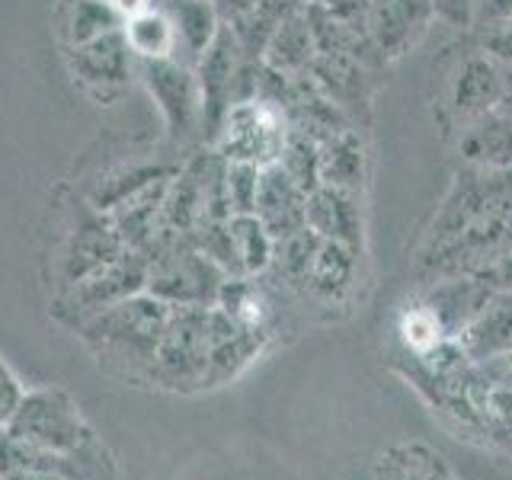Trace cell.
Returning <instances> with one entry per match:
<instances>
[{"mask_svg": "<svg viewBox=\"0 0 512 480\" xmlns=\"http://www.w3.org/2000/svg\"><path fill=\"white\" fill-rule=\"evenodd\" d=\"M170 311L173 308L167 301L154 298L151 292H141L84 320L77 333L112 375L151 381L154 356Z\"/></svg>", "mask_w": 512, "mask_h": 480, "instance_id": "cell-1", "label": "cell"}, {"mask_svg": "<svg viewBox=\"0 0 512 480\" xmlns=\"http://www.w3.org/2000/svg\"><path fill=\"white\" fill-rule=\"evenodd\" d=\"M4 432L13 442L39 448V452L87 461L90 468L100 474L103 468H112V461L106 458V448L96 439L87 416L80 413L77 400L64 388H55V384L26 391L20 410H16V416L7 423Z\"/></svg>", "mask_w": 512, "mask_h": 480, "instance_id": "cell-2", "label": "cell"}, {"mask_svg": "<svg viewBox=\"0 0 512 480\" xmlns=\"http://www.w3.org/2000/svg\"><path fill=\"white\" fill-rule=\"evenodd\" d=\"M224 279L228 272L183 234L148 256V292L170 308H212Z\"/></svg>", "mask_w": 512, "mask_h": 480, "instance_id": "cell-3", "label": "cell"}, {"mask_svg": "<svg viewBox=\"0 0 512 480\" xmlns=\"http://www.w3.org/2000/svg\"><path fill=\"white\" fill-rule=\"evenodd\" d=\"M256 71L260 61L244 55L234 32L221 26L208 52L196 61V80L202 93V138L212 144L218 125L234 103H244L256 96Z\"/></svg>", "mask_w": 512, "mask_h": 480, "instance_id": "cell-4", "label": "cell"}, {"mask_svg": "<svg viewBox=\"0 0 512 480\" xmlns=\"http://www.w3.org/2000/svg\"><path fill=\"white\" fill-rule=\"evenodd\" d=\"M288 132H292V125H288L285 112L276 103L253 96V100L234 103L224 112L208 148H215L224 160H240V164L266 170L279 164Z\"/></svg>", "mask_w": 512, "mask_h": 480, "instance_id": "cell-5", "label": "cell"}, {"mask_svg": "<svg viewBox=\"0 0 512 480\" xmlns=\"http://www.w3.org/2000/svg\"><path fill=\"white\" fill-rule=\"evenodd\" d=\"M208 375V308H173L160 336L151 381L164 391H205Z\"/></svg>", "mask_w": 512, "mask_h": 480, "instance_id": "cell-6", "label": "cell"}, {"mask_svg": "<svg viewBox=\"0 0 512 480\" xmlns=\"http://www.w3.org/2000/svg\"><path fill=\"white\" fill-rule=\"evenodd\" d=\"M135 77H141L144 90L151 93L173 144H189L202 138V93L192 64L180 58L138 61Z\"/></svg>", "mask_w": 512, "mask_h": 480, "instance_id": "cell-7", "label": "cell"}, {"mask_svg": "<svg viewBox=\"0 0 512 480\" xmlns=\"http://www.w3.org/2000/svg\"><path fill=\"white\" fill-rule=\"evenodd\" d=\"M125 250L116 224L106 212L93 208L84 196L68 202V218H64L61 250H58V285L64 288L87 279L90 272L106 266L109 260Z\"/></svg>", "mask_w": 512, "mask_h": 480, "instance_id": "cell-8", "label": "cell"}, {"mask_svg": "<svg viewBox=\"0 0 512 480\" xmlns=\"http://www.w3.org/2000/svg\"><path fill=\"white\" fill-rule=\"evenodd\" d=\"M141 292H148V260H144L138 250L125 247L116 260H109L106 266L90 272V276L80 279L77 285L64 288L55 304V314L64 324H71L77 330L84 320Z\"/></svg>", "mask_w": 512, "mask_h": 480, "instance_id": "cell-9", "label": "cell"}, {"mask_svg": "<svg viewBox=\"0 0 512 480\" xmlns=\"http://www.w3.org/2000/svg\"><path fill=\"white\" fill-rule=\"evenodd\" d=\"M509 74L500 61H493L487 52H468L448 74L445 100H442V122L445 128H461L480 119L484 112L496 109L506 96Z\"/></svg>", "mask_w": 512, "mask_h": 480, "instance_id": "cell-10", "label": "cell"}, {"mask_svg": "<svg viewBox=\"0 0 512 480\" xmlns=\"http://www.w3.org/2000/svg\"><path fill=\"white\" fill-rule=\"evenodd\" d=\"M64 55H68L71 77L96 103H116L128 90V84H132L138 64L122 36V29L109 32L103 39H93L87 45L64 48Z\"/></svg>", "mask_w": 512, "mask_h": 480, "instance_id": "cell-11", "label": "cell"}, {"mask_svg": "<svg viewBox=\"0 0 512 480\" xmlns=\"http://www.w3.org/2000/svg\"><path fill=\"white\" fill-rule=\"evenodd\" d=\"M269 330H256L247 324H237L221 308H208V375L205 391L221 388V384L234 381L247 365L260 359V352L269 343Z\"/></svg>", "mask_w": 512, "mask_h": 480, "instance_id": "cell-12", "label": "cell"}, {"mask_svg": "<svg viewBox=\"0 0 512 480\" xmlns=\"http://www.w3.org/2000/svg\"><path fill=\"white\" fill-rule=\"evenodd\" d=\"M432 16V0H372L365 32L384 61H397L426 36Z\"/></svg>", "mask_w": 512, "mask_h": 480, "instance_id": "cell-13", "label": "cell"}, {"mask_svg": "<svg viewBox=\"0 0 512 480\" xmlns=\"http://www.w3.org/2000/svg\"><path fill=\"white\" fill-rule=\"evenodd\" d=\"M308 228L333 240V244H346L352 250H362L365 244V212H362V192H349L340 186L320 183L308 192Z\"/></svg>", "mask_w": 512, "mask_h": 480, "instance_id": "cell-14", "label": "cell"}, {"mask_svg": "<svg viewBox=\"0 0 512 480\" xmlns=\"http://www.w3.org/2000/svg\"><path fill=\"white\" fill-rule=\"evenodd\" d=\"M359 256L362 250H352L346 244H333V240L320 237V247L301 285V295H308L320 304H330V308L333 304H346L359 285Z\"/></svg>", "mask_w": 512, "mask_h": 480, "instance_id": "cell-15", "label": "cell"}, {"mask_svg": "<svg viewBox=\"0 0 512 480\" xmlns=\"http://www.w3.org/2000/svg\"><path fill=\"white\" fill-rule=\"evenodd\" d=\"M308 192H304L292 176L279 164H272L260 173V196H256V218L266 224L272 240H282L301 228H308Z\"/></svg>", "mask_w": 512, "mask_h": 480, "instance_id": "cell-16", "label": "cell"}, {"mask_svg": "<svg viewBox=\"0 0 512 480\" xmlns=\"http://www.w3.org/2000/svg\"><path fill=\"white\" fill-rule=\"evenodd\" d=\"M176 170H180V160H128V164H116L103 170L96 180H90V186L84 189V199L109 215L125 199H132L141 189L167 180Z\"/></svg>", "mask_w": 512, "mask_h": 480, "instance_id": "cell-17", "label": "cell"}, {"mask_svg": "<svg viewBox=\"0 0 512 480\" xmlns=\"http://www.w3.org/2000/svg\"><path fill=\"white\" fill-rule=\"evenodd\" d=\"M458 151L471 167L512 170V112L496 106L458 132Z\"/></svg>", "mask_w": 512, "mask_h": 480, "instance_id": "cell-18", "label": "cell"}, {"mask_svg": "<svg viewBox=\"0 0 512 480\" xmlns=\"http://www.w3.org/2000/svg\"><path fill=\"white\" fill-rule=\"evenodd\" d=\"M458 343L471 362L512 352V288H493L484 308L461 330Z\"/></svg>", "mask_w": 512, "mask_h": 480, "instance_id": "cell-19", "label": "cell"}, {"mask_svg": "<svg viewBox=\"0 0 512 480\" xmlns=\"http://www.w3.org/2000/svg\"><path fill=\"white\" fill-rule=\"evenodd\" d=\"M160 4L173 20L176 58L196 68V61L208 52V45L215 42L224 26L215 0H160Z\"/></svg>", "mask_w": 512, "mask_h": 480, "instance_id": "cell-20", "label": "cell"}, {"mask_svg": "<svg viewBox=\"0 0 512 480\" xmlns=\"http://www.w3.org/2000/svg\"><path fill=\"white\" fill-rule=\"evenodd\" d=\"M317 55V39H314V26L308 7L292 10L279 23V29L272 32V39L263 52V64L279 74H308Z\"/></svg>", "mask_w": 512, "mask_h": 480, "instance_id": "cell-21", "label": "cell"}, {"mask_svg": "<svg viewBox=\"0 0 512 480\" xmlns=\"http://www.w3.org/2000/svg\"><path fill=\"white\" fill-rule=\"evenodd\" d=\"M365 164H368V154H365V141L356 125L336 128L333 135L320 141V183L362 192Z\"/></svg>", "mask_w": 512, "mask_h": 480, "instance_id": "cell-22", "label": "cell"}, {"mask_svg": "<svg viewBox=\"0 0 512 480\" xmlns=\"http://www.w3.org/2000/svg\"><path fill=\"white\" fill-rule=\"evenodd\" d=\"M122 36L132 48L135 61H154V58H176V32L173 20L164 10V4L148 7L122 23Z\"/></svg>", "mask_w": 512, "mask_h": 480, "instance_id": "cell-23", "label": "cell"}, {"mask_svg": "<svg viewBox=\"0 0 512 480\" xmlns=\"http://www.w3.org/2000/svg\"><path fill=\"white\" fill-rule=\"evenodd\" d=\"M292 10H304V7H292L288 0H260V4H253L247 10L228 16L224 26L234 32V39H237L240 48H244L247 58L263 61V52H266V45L272 39V32L279 29V23Z\"/></svg>", "mask_w": 512, "mask_h": 480, "instance_id": "cell-24", "label": "cell"}, {"mask_svg": "<svg viewBox=\"0 0 512 480\" xmlns=\"http://www.w3.org/2000/svg\"><path fill=\"white\" fill-rule=\"evenodd\" d=\"M228 231L240 276H266V269L272 266V253H276V240L266 231V224L256 215H231Z\"/></svg>", "mask_w": 512, "mask_h": 480, "instance_id": "cell-25", "label": "cell"}, {"mask_svg": "<svg viewBox=\"0 0 512 480\" xmlns=\"http://www.w3.org/2000/svg\"><path fill=\"white\" fill-rule=\"evenodd\" d=\"M122 16L109 0H71L64 13V48L87 45L122 29Z\"/></svg>", "mask_w": 512, "mask_h": 480, "instance_id": "cell-26", "label": "cell"}, {"mask_svg": "<svg viewBox=\"0 0 512 480\" xmlns=\"http://www.w3.org/2000/svg\"><path fill=\"white\" fill-rule=\"evenodd\" d=\"M378 480H452L442 455L426 445H397L378 461Z\"/></svg>", "mask_w": 512, "mask_h": 480, "instance_id": "cell-27", "label": "cell"}, {"mask_svg": "<svg viewBox=\"0 0 512 480\" xmlns=\"http://www.w3.org/2000/svg\"><path fill=\"white\" fill-rule=\"evenodd\" d=\"M260 167L224 160V196H228L231 215H253L256 196H260Z\"/></svg>", "mask_w": 512, "mask_h": 480, "instance_id": "cell-28", "label": "cell"}, {"mask_svg": "<svg viewBox=\"0 0 512 480\" xmlns=\"http://www.w3.org/2000/svg\"><path fill=\"white\" fill-rule=\"evenodd\" d=\"M23 397H26L23 381L16 378V372L4 359H0V429H7V423L16 416V410H20Z\"/></svg>", "mask_w": 512, "mask_h": 480, "instance_id": "cell-29", "label": "cell"}, {"mask_svg": "<svg viewBox=\"0 0 512 480\" xmlns=\"http://www.w3.org/2000/svg\"><path fill=\"white\" fill-rule=\"evenodd\" d=\"M471 26L477 32L512 26V0H474V16Z\"/></svg>", "mask_w": 512, "mask_h": 480, "instance_id": "cell-30", "label": "cell"}, {"mask_svg": "<svg viewBox=\"0 0 512 480\" xmlns=\"http://www.w3.org/2000/svg\"><path fill=\"white\" fill-rule=\"evenodd\" d=\"M109 4L116 7V13L122 16V20H128V16H135V13H141V10L154 7L157 0H109Z\"/></svg>", "mask_w": 512, "mask_h": 480, "instance_id": "cell-31", "label": "cell"}, {"mask_svg": "<svg viewBox=\"0 0 512 480\" xmlns=\"http://www.w3.org/2000/svg\"><path fill=\"white\" fill-rule=\"evenodd\" d=\"M253 4H260V0H215V7H218V13H221V23L228 20V16H234V13H240V10L253 7Z\"/></svg>", "mask_w": 512, "mask_h": 480, "instance_id": "cell-32", "label": "cell"}, {"mask_svg": "<svg viewBox=\"0 0 512 480\" xmlns=\"http://www.w3.org/2000/svg\"><path fill=\"white\" fill-rule=\"evenodd\" d=\"M4 480H71V477H61L52 471H7Z\"/></svg>", "mask_w": 512, "mask_h": 480, "instance_id": "cell-33", "label": "cell"}, {"mask_svg": "<svg viewBox=\"0 0 512 480\" xmlns=\"http://www.w3.org/2000/svg\"><path fill=\"white\" fill-rule=\"evenodd\" d=\"M292 7H314V4H320V0H288Z\"/></svg>", "mask_w": 512, "mask_h": 480, "instance_id": "cell-34", "label": "cell"}, {"mask_svg": "<svg viewBox=\"0 0 512 480\" xmlns=\"http://www.w3.org/2000/svg\"><path fill=\"white\" fill-rule=\"evenodd\" d=\"M432 4H442V0H432Z\"/></svg>", "mask_w": 512, "mask_h": 480, "instance_id": "cell-35", "label": "cell"}, {"mask_svg": "<svg viewBox=\"0 0 512 480\" xmlns=\"http://www.w3.org/2000/svg\"><path fill=\"white\" fill-rule=\"evenodd\" d=\"M0 480H4V474H0Z\"/></svg>", "mask_w": 512, "mask_h": 480, "instance_id": "cell-36", "label": "cell"}]
</instances>
